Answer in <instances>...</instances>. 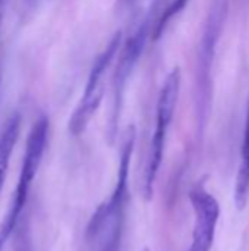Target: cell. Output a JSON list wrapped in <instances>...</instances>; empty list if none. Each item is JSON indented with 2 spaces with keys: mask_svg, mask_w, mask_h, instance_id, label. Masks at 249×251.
<instances>
[{
  "mask_svg": "<svg viewBox=\"0 0 249 251\" xmlns=\"http://www.w3.org/2000/svg\"><path fill=\"white\" fill-rule=\"evenodd\" d=\"M136 141V128L129 125L123 135L119 154V168L114 188L109 199H106L92 213L88 226L87 238L95 244L97 251H120L122 235L126 219L128 204V179L132 153Z\"/></svg>",
  "mask_w": 249,
  "mask_h": 251,
  "instance_id": "cell-1",
  "label": "cell"
},
{
  "mask_svg": "<svg viewBox=\"0 0 249 251\" xmlns=\"http://www.w3.org/2000/svg\"><path fill=\"white\" fill-rule=\"evenodd\" d=\"M181 82H182V74L181 68H173L169 75L166 76L163 87L158 94L157 100V110H156V128L151 137L150 150H148V159L144 174V184H142V193L147 200L153 197L154 193V184L163 162L164 156V147H166V138L170 128V124L173 121L179 93H181Z\"/></svg>",
  "mask_w": 249,
  "mask_h": 251,
  "instance_id": "cell-2",
  "label": "cell"
},
{
  "mask_svg": "<svg viewBox=\"0 0 249 251\" xmlns=\"http://www.w3.org/2000/svg\"><path fill=\"white\" fill-rule=\"evenodd\" d=\"M47 135H48V119L45 116H41L34 122L28 134L25 153H23V159L21 165L18 184L13 193V199L3 222H0L1 228L9 237L12 235L15 226L18 225L19 216L28 201L31 185L43 162V156L45 151V146H47Z\"/></svg>",
  "mask_w": 249,
  "mask_h": 251,
  "instance_id": "cell-3",
  "label": "cell"
},
{
  "mask_svg": "<svg viewBox=\"0 0 249 251\" xmlns=\"http://www.w3.org/2000/svg\"><path fill=\"white\" fill-rule=\"evenodd\" d=\"M229 10V0H213L204 24V31L197 60V113L200 128L207 119V109L211 97V68L216 54V46L220 38L225 19Z\"/></svg>",
  "mask_w": 249,
  "mask_h": 251,
  "instance_id": "cell-4",
  "label": "cell"
},
{
  "mask_svg": "<svg viewBox=\"0 0 249 251\" xmlns=\"http://www.w3.org/2000/svg\"><path fill=\"white\" fill-rule=\"evenodd\" d=\"M120 47H122V31H116L112 40L104 47V50L95 57L92 63L84 94L68 122V129L70 135L79 137L81 134H84L91 119L97 113L104 97V76L109 68L112 66L113 60L116 59Z\"/></svg>",
  "mask_w": 249,
  "mask_h": 251,
  "instance_id": "cell-5",
  "label": "cell"
},
{
  "mask_svg": "<svg viewBox=\"0 0 249 251\" xmlns=\"http://www.w3.org/2000/svg\"><path fill=\"white\" fill-rule=\"evenodd\" d=\"M148 34H150V21L145 19L135 29V32L126 40V43L123 44L119 53V59H117L114 74H113V81H112L113 82L112 84V109H110V118L107 124V134H109L110 143H113L116 138L117 125H119L123 99H125V90H126L129 76L132 75L145 49Z\"/></svg>",
  "mask_w": 249,
  "mask_h": 251,
  "instance_id": "cell-6",
  "label": "cell"
},
{
  "mask_svg": "<svg viewBox=\"0 0 249 251\" xmlns=\"http://www.w3.org/2000/svg\"><path fill=\"white\" fill-rule=\"evenodd\" d=\"M189 200L194 209L195 224L188 251H211L216 226L220 218V204L203 182H198L191 188Z\"/></svg>",
  "mask_w": 249,
  "mask_h": 251,
  "instance_id": "cell-7",
  "label": "cell"
},
{
  "mask_svg": "<svg viewBox=\"0 0 249 251\" xmlns=\"http://www.w3.org/2000/svg\"><path fill=\"white\" fill-rule=\"evenodd\" d=\"M249 200V99L245 118L244 143L241 149V162L235 181V204L238 210H244Z\"/></svg>",
  "mask_w": 249,
  "mask_h": 251,
  "instance_id": "cell-8",
  "label": "cell"
},
{
  "mask_svg": "<svg viewBox=\"0 0 249 251\" xmlns=\"http://www.w3.org/2000/svg\"><path fill=\"white\" fill-rule=\"evenodd\" d=\"M21 122H22L21 115L13 113L9 116V119L6 121L0 132V191L3 188V184L7 175L12 151L21 134Z\"/></svg>",
  "mask_w": 249,
  "mask_h": 251,
  "instance_id": "cell-9",
  "label": "cell"
},
{
  "mask_svg": "<svg viewBox=\"0 0 249 251\" xmlns=\"http://www.w3.org/2000/svg\"><path fill=\"white\" fill-rule=\"evenodd\" d=\"M189 0H173L167 9H164V12L161 13V16L158 18V21L154 24V28H153V38L154 40H158L163 34V31L166 29V26L169 25V22L176 16L179 15L188 4Z\"/></svg>",
  "mask_w": 249,
  "mask_h": 251,
  "instance_id": "cell-10",
  "label": "cell"
},
{
  "mask_svg": "<svg viewBox=\"0 0 249 251\" xmlns=\"http://www.w3.org/2000/svg\"><path fill=\"white\" fill-rule=\"evenodd\" d=\"M7 240H9V235L4 232V229L0 225V251H3V247H4V244H6Z\"/></svg>",
  "mask_w": 249,
  "mask_h": 251,
  "instance_id": "cell-11",
  "label": "cell"
},
{
  "mask_svg": "<svg viewBox=\"0 0 249 251\" xmlns=\"http://www.w3.org/2000/svg\"><path fill=\"white\" fill-rule=\"evenodd\" d=\"M0 84H1V62H0Z\"/></svg>",
  "mask_w": 249,
  "mask_h": 251,
  "instance_id": "cell-12",
  "label": "cell"
},
{
  "mask_svg": "<svg viewBox=\"0 0 249 251\" xmlns=\"http://www.w3.org/2000/svg\"><path fill=\"white\" fill-rule=\"evenodd\" d=\"M26 1H28V3H31V1H34V0H26Z\"/></svg>",
  "mask_w": 249,
  "mask_h": 251,
  "instance_id": "cell-13",
  "label": "cell"
},
{
  "mask_svg": "<svg viewBox=\"0 0 249 251\" xmlns=\"http://www.w3.org/2000/svg\"><path fill=\"white\" fill-rule=\"evenodd\" d=\"M142 251H150V250H148V249H144V250H142Z\"/></svg>",
  "mask_w": 249,
  "mask_h": 251,
  "instance_id": "cell-14",
  "label": "cell"
}]
</instances>
